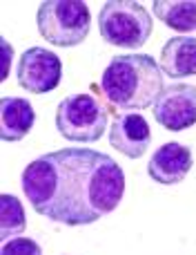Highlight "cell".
Segmentation results:
<instances>
[{
	"mask_svg": "<svg viewBox=\"0 0 196 255\" xmlns=\"http://www.w3.org/2000/svg\"><path fill=\"white\" fill-rule=\"evenodd\" d=\"M107 108L94 94H69L56 108V130L67 141L94 143L107 130Z\"/></svg>",
	"mask_w": 196,
	"mask_h": 255,
	"instance_id": "5b68a950",
	"label": "cell"
},
{
	"mask_svg": "<svg viewBox=\"0 0 196 255\" xmlns=\"http://www.w3.org/2000/svg\"><path fill=\"white\" fill-rule=\"evenodd\" d=\"M154 16L174 31L196 29V0H154Z\"/></svg>",
	"mask_w": 196,
	"mask_h": 255,
	"instance_id": "7c38bea8",
	"label": "cell"
},
{
	"mask_svg": "<svg viewBox=\"0 0 196 255\" xmlns=\"http://www.w3.org/2000/svg\"><path fill=\"white\" fill-rule=\"evenodd\" d=\"M22 193L49 222L85 226L123 202L125 172L105 152L65 148L34 159L22 170Z\"/></svg>",
	"mask_w": 196,
	"mask_h": 255,
	"instance_id": "6da1fadb",
	"label": "cell"
},
{
	"mask_svg": "<svg viewBox=\"0 0 196 255\" xmlns=\"http://www.w3.org/2000/svg\"><path fill=\"white\" fill-rule=\"evenodd\" d=\"M190 170H192V152L188 145L176 141H167L161 148H156L147 163L149 177L163 186L181 184Z\"/></svg>",
	"mask_w": 196,
	"mask_h": 255,
	"instance_id": "9c48e42d",
	"label": "cell"
},
{
	"mask_svg": "<svg viewBox=\"0 0 196 255\" xmlns=\"http://www.w3.org/2000/svg\"><path fill=\"white\" fill-rule=\"evenodd\" d=\"M161 70L170 79H185L196 74V38L174 36L161 49Z\"/></svg>",
	"mask_w": 196,
	"mask_h": 255,
	"instance_id": "8fae6325",
	"label": "cell"
},
{
	"mask_svg": "<svg viewBox=\"0 0 196 255\" xmlns=\"http://www.w3.org/2000/svg\"><path fill=\"white\" fill-rule=\"evenodd\" d=\"M0 255H43V249L31 238H13L9 242H2Z\"/></svg>",
	"mask_w": 196,
	"mask_h": 255,
	"instance_id": "5bb4252c",
	"label": "cell"
},
{
	"mask_svg": "<svg viewBox=\"0 0 196 255\" xmlns=\"http://www.w3.org/2000/svg\"><path fill=\"white\" fill-rule=\"evenodd\" d=\"M152 143L149 124L138 112H121L109 128V145L130 159H138Z\"/></svg>",
	"mask_w": 196,
	"mask_h": 255,
	"instance_id": "ba28073f",
	"label": "cell"
},
{
	"mask_svg": "<svg viewBox=\"0 0 196 255\" xmlns=\"http://www.w3.org/2000/svg\"><path fill=\"white\" fill-rule=\"evenodd\" d=\"M163 70L149 54H121L105 67L100 90L123 112L147 110L163 92Z\"/></svg>",
	"mask_w": 196,
	"mask_h": 255,
	"instance_id": "7a4b0ae2",
	"label": "cell"
},
{
	"mask_svg": "<svg viewBox=\"0 0 196 255\" xmlns=\"http://www.w3.org/2000/svg\"><path fill=\"white\" fill-rule=\"evenodd\" d=\"M154 119L170 132H183L196 126V85L176 81L165 85L154 103Z\"/></svg>",
	"mask_w": 196,
	"mask_h": 255,
	"instance_id": "52a82bcc",
	"label": "cell"
},
{
	"mask_svg": "<svg viewBox=\"0 0 196 255\" xmlns=\"http://www.w3.org/2000/svg\"><path fill=\"white\" fill-rule=\"evenodd\" d=\"M152 16L134 0H109L98 11V31L105 43L123 49H138L152 36Z\"/></svg>",
	"mask_w": 196,
	"mask_h": 255,
	"instance_id": "3957f363",
	"label": "cell"
},
{
	"mask_svg": "<svg viewBox=\"0 0 196 255\" xmlns=\"http://www.w3.org/2000/svg\"><path fill=\"white\" fill-rule=\"evenodd\" d=\"M34 121L36 112L27 99H0V136H2V141H22L34 128Z\"/></svg>",
	"mask_w": 196,
	"mask_h": 255,
	"instance_id": "30bf717a",
	"label": "cell"
},
{
	"mask_svg": "<svg viewBox=\"0 0 196 255\" xmlns=\"http://www.w3.org/2000/svg\"><path fill=\"white\" fill-rule=\"evenodd\" d=\"M25 208L16 195H0V238L2 242H9L16 235L25 231Z\"/></svg>",
	"mask_w": 196,
	"mask_h": 255,
	"instance_id": "4fadbf2b",
	"label": "cell"
},
{
	"mask_svg": "<svg viewBox=\"0 0 196 255\" xmlns=\"http://www.w3.org/2000/svg\"><path fill=\"white\" fill-rule=\"evenodd\" d=\"M36 25L45 40L56 47H76L89 36L92 13L80 0H47L40 2Z\"/></svg>",
	"mask_w": 196,
	"mask_h": 255,
	"instance_id": "277c9868",
	"label": "cell"
},
{
	"mask_svg": "<svg viewBox=\"0 0 196 255\" xmlns=\"http://www.w3.org/2000/svg\"><path fill=\"white\" fill-rule=\"evenodd\" d=\"M63 76L61 56L45 47H29L20 54L16 65V81L31 94H47L58 88Z\"/></svg>",
	"mask_w": 196,
	"mask_h": 255,
	"instance_id": "8992f818",
	"label": "cell"
}]
</instances>
